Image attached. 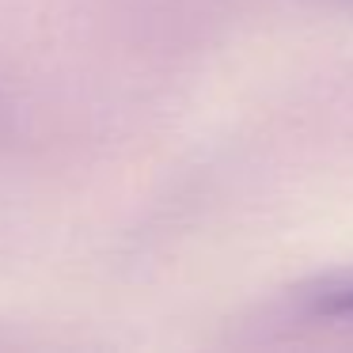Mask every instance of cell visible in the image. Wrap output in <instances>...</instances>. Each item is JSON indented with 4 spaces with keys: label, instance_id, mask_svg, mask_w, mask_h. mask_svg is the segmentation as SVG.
Listing matches in <instances>:
<instances>
[{
    "label": "cell",
    "instance_id": "cell-1",
    "mask_svg": "<svg viewBox=\"0 0 353 353\" xmlns=\"http://www.w3.org/2000/svg\"><path fill=\"white\" fill-rule=\"evenodd\" d=\"M338 312H353V292H345V296L338 300Z\"/></svg>",
    "mask_w": 353,
    "mask_h": 353
}]
</instances>
